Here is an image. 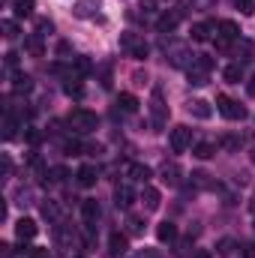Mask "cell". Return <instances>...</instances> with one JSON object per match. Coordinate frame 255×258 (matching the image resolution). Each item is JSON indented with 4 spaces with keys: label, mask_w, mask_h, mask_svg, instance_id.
<instances>
[{
    "label": "cell",
    "mask_w": 255,
    "mask_h": 258,
    "mask_svg": "<svg viewBox=\"0 0 255 258\" xmlns=\"http://www.w3.org/2000/svg\"><path fill=\"white\" fill-rule=\"evenodd\" d=\"M12 90H15V93H30V90H33V81H30V75H15V81H12Z\"/></svg>",
    "instance_id": "obj_27"
},
{
    "label": "cell",
    "mask_w": 255,
    "mask_h": 258,
    "mask_svg": "<svg viewBox=\"0 0 255 258\" xmlns=\"http://www.w3.org/2000/svg\"><path fill=\"white\" fill-rule=\"evenodd\" d=\"M225 81L228 84H240V78H243V69H240V63H231V66H225Z\"/></svg>",
    "instance_id": "obj_30"
},
{
    "label": "cell",
    "mask_w": 255,
    "mask_h": 258,
    "mask_svg": "<svg viewBox=\"0 0 255 258\" xmlns=\"http://www.w3.org/2000/svg\"><path fill=\"white\" fill-rule=\"evenodd\" d=\"M66 126L72 132H78V135H87V132H93L99 126V117L93 111H87V108H72L69 117H66Z\"/></svg>",
    "instance_id": "obj_1"
},
{
    "label": "cell",
    "mask_w": 255,
    "mask_h": 258,
    "mask_svg": "<svg viewBox=\"0 0 255 258\" xmlns=\"http://www.w3.org/2000/svg\"><path fill=\"white\" fill-rule=\"evenodd\" d=\"M222 147H228V150H237V147H240V141L228 135V138H222Z\"/></svg>",
    "instance_id": "obj_43"
},
{
    "label": "cell",
    "mask_w": 255,
    "mask_h": 258,
    "mask_svg": "<svg viewBox=\"0 0 255 258\" xmlns=\"http://www.w3.org/2000/svg\"><path fill=\"white\" fill-rule=\"evenodd\" d=\"M12 9H15V18H27L33 15V0H12Z\"/></svg>",
    "instance_id": "obj_25"
},
{
    "label": "cell",
    "mask_w": 255,
    "mask_h": 258,
    "mask_svg": "<svg viewBox=\"0 0 255 258\" xmlns=\"http://www.w3.org/2000/svg\"><path fill=\"white\" fill-rule=\"evenodd\" d=\"M75 177H78V186H93L99 180V171H96V165H81Z\"/></svg>",
    "instance_id": "obj_19"
},
{
    "label": "cell",
    "mask_w": 255,
    "mask_h": 258,
    "mask_svg": "<svg viewBox=\"0 0 255 258\" xmlns=\"http://www.w3.org/2000/svg\"><path fill=\"white\" fill-rule=\"evenodd\" d=\"M3 171H6V174H9V171H12V159H9V156H6V153H3Z\"/></svg>",
    "instance_id": "obj_49"
},
{
    "label": "cell",
    "mask_w": 255,
    "mask_h": 258,
    "mask_svg": "<svg viewBox=\"0 0 255 258\" xmlns=\"http://www.w3.org/2000/svg\"><path fill=\"white\" fill-rule=\"evenodd\" d=\"M150 123H153L156 132L168 123V105H165V99H162V90H159V87H156V90H153V96H150Z\"/></svg>",
    "instance_id": "obj_4"
},
{
    "label": "cell",
    "mask_w": 255,
    "mask_h": 258,
    "mask_svg": "<svg viewBox=\"0 0 255 258\" xmlns=\"http://www.w3.org/2000/svg\"><path fill=\"white\" fill-rule=\"evenodd\" d=\"M24 138H27L30 144H39V141H42V132H36L33 126H27V132H24Z\"/></svg>",
    "instance_id": "obj_41"
},
{
    "label": "cell",
    "mask_w": 255,
    "mask_h": 258,
    "mask_svg": "<svg viewBox=\"0 0 255 258\" xmlns=\"http://www.w3.org/2000/svg\"><path fill=\"white\" fill-rule=\"evenodd\" d=\"M213 30H216L213 21H201V24H192L189 36H192V42H207V39L213 36Z\"/></svg>",
    "instance_id": "obj_14"
},
{
    "label": "cell",
    "mask_w": 255,
    "mask_h": 258,
    "mask_svg": "<svg viewBox=\"0 0 255 258\" xmlns=\"http://www.w3.org/2000/svg\"><path fill=\"white\" fill-rule=\"evenodd\" d=\"M117 108L126 111V114H135V111H138V99H135L132 93H120V96H117Z\"/></svg>",
    "instance_id": "obj_24"
},
{
    "label": "cell",
    "mask_w": 255,
    "mask_h": 258,
    "mask_svg": "<svg viewBox=\"0 0 255 258\" xmlns=\"http://www.w3.org/2000/svg\"><path fill=\"white\" fill-rule=\"evenodd\" d=\"M195 258H207V252H198V255H195Z\"/></svg>",
    "instance_id": "obj_51"
},
{
    "label": "cell",
    "mask_w": 255,
    "mask_h": 258,
    "mask_svg": "<svg viewBox=\"0 0 255 258\" xmlns=\"http://www.w3.org/2000/svg\"><path fill=\"white\" fill-rule=\"evenodd\" d=\"M252 162H255V150H252Z\"/></svg>",
    "instance_id": "obj_52"
},
{
    "label": "cell",
    "mask_w": 255,
    "mask_h": 258,
    "mask_svg": "<svg viewBox=\"0 0 255 258\" xmlns=\"http://www.w3.org/2000/svg\"><path fill=\"white\" fill-rule=\"evenodd\" d=\"M45 177H48L51 183H63V180H66V168H63V165H57V168L45 171Z\"/></svg>",
    "instance_id": "obj_36"
},
{
    "label": "cell",
    "mask_w": 255,
    "mask_h": 258,
    "mask_svg": "<svg viewBox=\"0 0 255 258\" xmlns=\"http://www.w3.org/2000/svg\"><path fill=\"white\" fill-rule=\"evenodd\" d=\"M99 3H102V0H78V6H75V15H78V18H90V15H96Z\"/></svg>",
    "instance_id": "obj_21"
},
{
    "label": "cell",
    "mask_w": 255,
    "mask_h": 258,
    "mask_svg": "<svg viewBox=\"0 0 255 258\" xmlns=\"http://www.w3.org/2000/svg\"><path fill=\"white\" fill-rule=\"evenodd\" d=\"M141 204H144V210H150V213H153V210H159L162 195L156 192L153 186H147V183H144V189H141Z\"/></svg>",
    "instance_id": "obj_17"
},
{
    "label": "cell",
    "mask_w": 255,
    "mask_h": 258,
    "mask_svg": "<svg viewBox=\"0 0 255 258\" xmlns=\"http://www.w3.org/2000/svg\"><path fill=\"white\" fill-rule=\"evenodd\" d=\"M36 33H42V36H48V33H54V24H51L48 18H39V24H36Z\"/></svg>",
    "instance_id": "obj_40"
},
{
    "label": "cell",
    "mask_w": 255,
    "mask_h": 258,
    "mask_svg": "<svg viewBox=\"0 0 255 258\" xmlns=\"http://www.w3.org/2000/svg\"><path fill=\"white\" fill-rule=\"evenodd\" d=\"M126 234H144V219L141 216H135V213L126 216Z\"/></svg>",
    "instance_id": "obj_29"
},
{
    "label": "cell",
    "mask_w": 255,
    "mask_h": 258,
    "mask_svg": "<svg viewBox=\"0 0 255 258\" xmlns=\"http://www.w3.org/2000/svg\"><path fill=\"white\" fill-rule=\"evenodd\" d=\"M24 48H27V54H30V57H42V54H45L42 33H30V36L24 39Z\"/></svg>",
    "instance_id": "obj_18"
},
{
    "label": "cell",
    "mask_w": 255,
    "mask_h": 258,
    "mask_svg": "<svg viewBox=\"0 0 255 258\" xmlns=\"http://www.w3.org/2000/svg\"><path fill=\"white\" fill-rule=\"evenodd\" d=\"M243 255H246V258H255V243H246V246H243Z\"/></svg>",
    "instance_id": "obj_46"
},
{
    "label": "cell",
    "mask_w": 255,
    "mask_h": 258,
    "mask_svg": "<svg viewBox=\"0 0 255 258\" xmlns=\"http://www.w3.org/2000/svg\"><path fill=\"white\" fill-rule=\"evenodd\" d=\"M216 108H219V114L222 117H228V120H243L246 117V108L237 102V99H231V96H216Z\"/></svg>",
    "instance_id": "obj_6"
},
{
    "label": "cell",
    "mask_w": 255,
    "mask_h": 258,
    "mask_svg": "<svg viewBox=\"0 0 255 258\" xmlns=\"http://www.w3.org/2000/svg\"><path fill=\"white\" fill-rule=\"evenodd\" d=\"M132 81H135V84H144V81H147V75H144V72H135V75H132Z\"/></svg>",
    "instance_id": "obj_48"
},
{
    "label": "cell",
    "mask_w": 255,
    "mask_h": 258,
    "mask_svg": "<svg viewBox=\"0 0 255 258\" xmlns=\"http://www.w3.org/2000/svg\"><path fill=\"white\" fill-rule=\"evenodd\" d=\"M210 69H213V57H210V54H195L192 66L186 69V75H189V84H195V87L207 84V78H210Z\"/></svg>",
    "instance_id": "obj_3"
},
{
    "label": "cell",
    "mask_w": 255,
    "mask_h": 258,
    "mask_svg": "<svg viewBox=\"0 0 255 258\" xmlns=\"http://www.w3.org/2000/svg\"><path fill=\"white\" fill-rule=\"evenodd\" d=\"M165 57L174 69H189L192 60H195V51L189 45H180V42H171V45L165 42Z\"/></svg>",
    "instance_id": "obj_2"
},
{
    "label": "cell",
    "mask_w": 255,
    "mask_h": 258,
    "mask_svg": "<svg viewBox=\"0 0 255 258\" xmlns=\"http://www.w3.org/2000/svg\"><path fill=\"white\" fill-rule=\"evenodd\" d=\"M54 240H57L60 246H72L75 234H72V228H66V225H57V228H54Z\"/></svg>",
    "instance_id": "obj_26"
},
{
    "label": "cell",
    "mask_w": 255,
    "mask_h": 258,
    "mask_svg": "<svg viewBox=\"0 0 255 258\" xmlns=\"http://www.w3.org/2000/svg\"><path fill=\"white\" fill-rule=\"evenodd\" d=\"M126 249H129L126 234H117V231H114V234L108 237V258H123Z\"/></svg>",
    "instance_id": "obj_10"
},
{
    "label": "cell",
    "mask_w": 255,
    "mask_h": 258,
    "mask_svg": "<svg viewBox=\"0 0 255 258\" xmlns=\"http://www.w3.org/2000/svg\"><path fill=\"white\" fill-rule=\"evenodd\" d=\"M129 177H132V180H138V183H147V180L153 177V171H150L147 165L135 162V165H129Z\"/></svg>",
    "instance_id": "obj_22"
},
{
    "label": "cell",
    "mask_w": 255,
    "mask_h": 258,
    "mask_svg": "<svg viewBox=\"0 0 255 258\" xmlns=\"http://www.w3.org/2000/svg\"><path fill=\"white\" fill-rule=\"evenodd\" d=\"M159 177H162V183H165V186H180L183 171H180V165H177V162H162Z\"/></svg>",
    "instance_id": "obj_9"
},
{
    "label": "cell",
    "mask_w": 255,
    "mask_h": 258,
    "mask_svg": "<svg viewBox=\"0 0 255 258\" xmlns=\"http://www.w3.org/2000/svg\"><path fill=\"white\" fill-rule=\"evenodd\" d=\"M138 258H159V255H156V252H141Z\"/></svg>",
    "instance_id": "obj_50"
},
{
    "label": "cell",
    "mask_w": 255,
    "mask_h": 258,
    "mask_svg": "<svg viewBox=\"0 0 255 258\" xmlns=\"http://www.w3.org/2000/svg\"><path fill=\"white\" fill-rule=\"evenodd\" d=\"M186 111H189L192 117H198V120H207V117L213 114L210 102H204V99H189V102H186Z\"/></svg>",
    "instance_id": "obj_15"
},
{
    "label": "cell",
    "mask_w": 255,
    "mask_h": 258,
    "mask_svg": "<svg viewBox=\"0 0 255 258\" xmlns=\"http://www.w3.org/2000/svg\"><path fill=\"white\" fill-rule=\"evenodd\" d=\"M81 216H84L87 225H96V219H99V201L96 198H84L81 201Z\"/></svg>",
    "instance_id": "obj_16"
},
{
    "label": "cell",
    "mask_w": 255,
    "mask_h": 258,
    "mask_svg": "<svg viewBox=\"0 0 255 258\" xmlns=\"http://www.w3.org/2000/svg\"><path fill=\"white\" fill-rule=\"evenodd\" d=\"M0 30H3V36H6V39H15V36H18V24H15L12 18H6V21L0 24Z\"/></svg>",
    "instance_id": "obj_35"
},
{
    "label": "cell",
    "mask_w": 255,
    "mask_h": 258,
    "mask_svg": "<svg viewBox=\"0 0 255 258\" xmlns=\"http://www.w3.org/2000/svg\"><path fill=\"white\" fill-rule=\"evenodd\" d=\"M120 48L126 51L129 57H135V60H144V57L150 54V45H147L138 33H123V36H120Z\"/></svg>",
    "instance_id": "obj_5"
},
{
    "label": "cell",
    "mask_w": 255,
    "mask_h": 258,
    "mask_svg": "<svg viewBox=\"0 0 255 258\" xmlns=\"http://www.w3.org/2000/svg\"><path fill=\"white\" fill-rule=\"evenodd\" d=\"M180 18H183L180 9H165V12L156 18V30H159V33H171V30L180 24Z\"/></svg>",
    "instance_id": "obj_8"
},
{
    "label": "cell",
    "mask_w": 255,
    "mask_h": 258,
    "mask_svg": "<svg viewBox=\"0 0 255 258\" xmlns=\"http://www.w3.org/2000/svg\"><path fill=\"white\" fill-rule=\"evenodd\" d=\"M42 216L51 219V222H57V219H60V207H57V201H51V198L42 201Z\"/></svg>",
    "instance_id": "obj_28"
},
{
    "label": "cell",
    "mask_w": 255,
    "mask_h": 258,
    "mask_svg": "<svg viewBox=\"0 0 255 258\" xmlns=\"http://www.w3.org/2000/svg\"><path fill=\"white\" fill-rule=\"evenodd\" d=\"M132 201H135L132 186H129V183H120V186L114 189V207H117V210H129V207H132Z\"/></svg>",
    "instance_id": "obj_11"
},
{
    "label": "cell",
    "mask_w": 255,
    "mask_h": 258,
    "mask_svg": "<svg viewBox=\"0 0 255 258\" xmlns=\"http://www.w3.org/2000/svg\"><path fill=\"white\" fill-rule=\"evenodd\" d=\"M15 129H18V120H15L12 114H6V120H3V138L12 141V138H15Z\"/></svg>",
    "instance_id": "obj_32"
},
{
    "label": "cell",
    "mask_w": 255,
    "mask_h": 258,
    "mask_svg": "<svg viewBox=\"0 0 255 258\" xmlns=\"http://www.w3.org/2000/svg\"><path fill=\"white\" fill-rule=\"evenodd\" d=\"M36 231H39V228H36V222H33V219H27V216H21V219L15 222V234H18V240H21V243H24V240H33V237H36Z\"/></svg>",
    "instance_id": "obj_13"
},
{
    "label": "cell",
    "mask_w": 255,
    "mask_h": 258,
    "mask_svg": "<svg viewBox=\"0 0 255 258\" xmlns=\"http://www.w3.org/2000/svg\"><path fill=\"white\" fill-rule=\"evenodd\" d=\"M30 258H51L48 249H30Z\"/></svg>",
    "instance_id": "obj_44"
},
{
    "label": "cell",
    "mask_w": 255,
    "mask_h": 258,
    "mask_svg": "<svg viewBox=\"0 0 255 258\" xmlns=\"http://www.w3.org/2000/svg\"><path fill=\"white\" fill-rule=\"evenodd\" d=\"M66 96H69V99H81V96H84V87H81V84H78V81H66Z\"/></svg>",
    "instance_id": "obj_34"
},
{
    "label": "cell",
    "mask_w": 255,
    "mask_h": 258,
    "mask_svg": "<svg viewBox=\"0 0 255 258\" xmlns=\"http://www.w3.org/2000/svg\"><path fill=\"white\" fill-rule=\"evenodd\" d=\"M141 12H156V0H138Z\"/></svg>",
    "instance_id": "obj_42"
},
{
    "label": "cell",
    "mask_w": 255,
    "mask_h": 258,
    "mask_svg": "<svg viewBox=\"0 0 255 258\" xmlns=\"http://www.w3.org/2000/svg\"><path fill=\"white\" fill-rule=\"evenodd\" d=\"M0 255L9 258V255H12V246H9V243H0Z\"/></svg>",
    "instance_id": "obj_47"
},
{
    "label": "cell",
    "mask_w": 255,
    "mask_h": 258,
    "mask_svg": "<svg viewBox=\"0 0 255 258\" xmlns=\"http://www.w3.org/2000/svg\"><path fill=\"white\" fill-rule=\"evenodd\" d=\"M219 0H189V6L195 9V12H207V9H213Z\"/></svg>",
    "instance_id": "obj_37"
},
{
    "label": "cell",
    "mask_w": 255,
    "mask_h": 258,
    "mask_svg": "<svg viewBox=\"0 0 255 258\" xmlns=\"http://www.w3.org/2000/svg\"><path fill=\"white\" fill-rule=\"evenodd\" d=\"M156 237H159V243H174L177 240V225L174 222H159Z\"/></svg>",
    "instance_id": "obj_20"
},
{
    "label": "cell",
    "mask_w": 255,
    "mask_h": 258,
    "mask_svg": "<svg viewBox=\"0 0 255 258\" xmlns=\"http://www.w3.org/2000/svg\"><path fill=\"white\" fill-rule=\"evenodd\" d=\"M234 57H237V60H246V57H249V42H246V39H243V42L237 39V45H234Z\"/></svg>",
    "instance_id": "obj_38"
},
{
    "label": "cell",
    "mask_w": 255,
    "mask_h": 258,
    "mask_svg": "<svg viewBox=\"0 0 255 258\" xmlns=\"http://www.w3.org/2000/svg\"><path fill=\"white\" fill-rule=\"evenodd\" d=\"M6 66H12V69L18 66V54H15V51H9V54H6Z\"/></svg>",
    "instance_id": "obj_45"
},
{
    "label": "cell",
    "mask_w": 255,
    "mask_h": 258,
    "mask_svg": "<svg viewBox=\"0 0 255 258\" xmlns=\"http://www.w3.org/2000/svg\"><path fill=\"white\" fill-rule=\"evenodd\" d=\"M234 246H237V243H234L231 237H222V240L216 243V252H219V255H222V258H228V255H231V252H234Z\"/></svg>",
    "instance_id": "obj_33"
},
{
    "label": "cell",
    "mask_w": 255,
    "mask_h": 258,
    "mask_svg": "<svg viewBox=\"0 0 255 258\" xmlns=\"http://www.w3.org/2000/svg\"><path fill=\"white\" fill-rule=\"evenodd\" d=\"M168 141H171V150H174V153L189 150L192 147V129L189 126H174L171 135H168Z\"/></svg>",
    "instance_id": "obj_7"
},
{
    "label": "cell",
    "mask_w": 255,
    "mask_h": 258,
    "mask_svg": "<svg viewBox=\"0 0 255 258\" xmlns=\"http://www.w3.org/2000/svg\"><path fill=\"white\" fill-rule=\"evenodd\" d=\"M231 3H234L243 15H252V12H255V3H252V0H231Z\"/></svg>",
    "instance_id": "obj_39"
},
{
    "label": "cell",
    "mask_w": 255,
    "mask_h": 258,
    "mask_svg": "<svg viewBox=\"0 0 255 258\" xmlns=\"http://www.w3.org/2000/svg\"><path fill=\"white\" fill-rule=\"evenodd\" d=\"M90 72H93V63H90L87 57H75V60H72V75H75V81L84 78V75H90Z\"/></svg>",
    "instance_id": "obj_23"
},
{
    "label": "cell",
    "mask_w": 255,
    "mask_h": 258,
    "mask_svg": "<svg viewBox=\"0 0 255 258\" xmlns=\"http://www.w3.org/2000/svg\"><path fill=\"white\" fill-rule=\"evenodd\" d=\"M192 153H195L198 159H210V156L216 153V147H213L210 141H201V144H195V147H192Z\"/></svg>",
    "instance_id": "obj_31"
},
{
    "label": "cell",
    "mask_w": 255,
    "mask_h": 258,
    "mask_svg": "<svg viewBox=\"0 0 255 258\" xmlns=\"http://www.w3.org/2000/svg\"><path fill=\"white\" fill-rule=\"evenodd\" d=\"M216 39L237 42V39H240V27H237L234 21H219V24H216Z\"/></svg>",
    "instance_id": "obj_12"
}]
</instances>
